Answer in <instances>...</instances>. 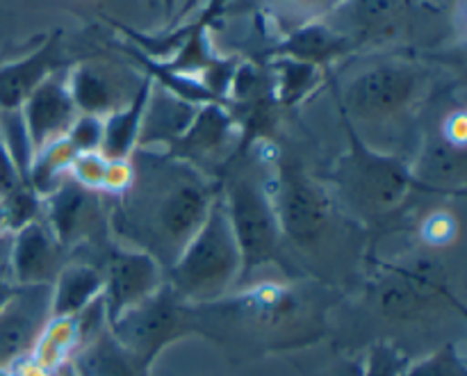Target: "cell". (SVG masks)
<instances>
[{
  "mask_svg": "<svg viewBox=\"0 0 467 376\" xmlns=\"http://www.w3.org/2000/svg\"><path fill=\"white\" fill-rule=\"evenodd\" d=\"M132 183L112 199L108 224L119 245L146 251L167 269L203 224L219 181L160 149L130 155Z\"/></svg>",
  "mask_w": 467,
  "mask_h": 376,
  "instance_id": "cell-1",
  "label": "cell"
},
{
  "mask_svg": "<svg viewBox=\"0 0 467 376\" xmlns=\"http://www.w3.org/2000/svg\"><path fill=\"white\" fill-rule=\"evenodd\" d=\"M267 144L240 151L219 176V194L242 256V278L281 263L283 235L272 201V162L265 160Z\"/></svg>",
  "mask_w": 467,
  "mask_h": 376,
  "instance_id": "cell-2",
  "label": "cell"
},
{
  "mask_svg": "<svg viewBox=\"0 0 467 376\" xmlns=\"http://www.w3.org/2000/svg\"><path fill=\"white\" fill-rule=\"evenodd\" d=\"M340 121L349 141V149L337 160L331 173L333 190L340 205L356 219L365 222L397 213L401 204L420 190L409 160L390 151L374 149L345 119Z\"/></svg>",
  "mask_w": 467,
  "mask_h": 376,
  "instance_id": "cell-3",
  "label": "cell"
},
{
  "mask_svg": "<svg viewBox=\"0 0 467 376\" xmlns=\"http://www.w3.org/2000/svg\"><path fill=\"white\" fill-rule=\"evenodd\" d=\"M164 277L182 301L199 308L222 301L233 286L240 283V246L233 235L222 194L213 201L199 231L192 235Z\"/></svg>",
  "mask_w": 467,
  "mask_h": 376,
  "instance_id": "cell-4",
  "label": "cell"
},
{
  "mask_svg": "<svg viewBox=\"0 0 467 376\" xmlns=\"http://www.w3.org/2000/svg\"><path fill=\"white\" fill-rule=\"evenodd\" d=\"M427 68L404 59H383L356 73L337 91V112L358 135L406 121L429 89Z\"/></svg>",
  "mask_w": 467,
  "mask_h": 376,
  "instance_id": "cell-5",
  "label": "cell"
},
{
  "mask_svg": "<svg viewBox=\"0 0 467 376\" xmlns=\"http://www.w3.org/2000/svg\"><path fill=\"white\" fill-rule=\"evenodd\" d=\"M109 331L150 374L169 347L185 338L205 336L199 306L182 301L169 287V283H164L155 295L137 304L135 308L112 319Z\"/></svg>",
  "mask_w": 467,
  "mask_h": 376,
  "instance_id": "cell-6",
  "label": "cell"
},
{
  "mask_svg": "<svg viewBox=\"0 0 467 376\" xmlns=\"http://www.w3.org/2000/svg\"><path fill=\"white\" fill-rule=\"evenodd\" d=\"M272 201L283 240L299 249H315L331 224V194L299 162L272 158Z\"/></svg>",
  "mask_w": 467,
  "mask_h": 376,
  "instance_id": "cell-7",
  "label": "cell"
},
{
  "mask_svg": "<svg viewBox=\"0 0 467 376\" xmlns=\"http://www.w3.org/2000/svg\"><path fill=\"white\" fill-rule=\"evenodd\" d=\"M379 310L397 322H415L445 306L461 308L433 260L395 265L374 292Z\"/></svg>",
  "mask_w": 467,
  "mask_h": 376,
  "instance_id": "cell-8",
  "label": "cell"
},
{
  "mask_svg": "<svg viewBox=\"0 0 467 376\" xmlns=\"http://www.w3.org/2000/svg\"><path fill=\"white\" fill-rule=\"evenodd\" d=\"M240 151V131L223 103L199 105L190 126L167 149L173 158L192 164L208 178L219 181L223 169Z\"/></svg>",
  "mask_w": 467,
  "mask_h": 376,
  "instance_id": "cell-9",
  "label": "cell"
},
{
  "mask_svg": "<svg viewBox=\"0 0 467 376\" xmlns=\"http://www.w3.org/2000/svg\"><path fill=\"white\" fill-rule=\"evenodd\" d=\"M100 272H103L100 299L109 322L149 299L167 283L164 267L153 256L126 245H117L108 251Z\"/></svg>",
  "mask_w": 467,
  "mask_h": 376,
  "instance_id": "cell-10",
  "label": "cell"
},
{
  "mask_svg": "<svg viewBox=\"0 0 467 376\" xmlns=\"http://www.w3.org/2000/svg\"><path fill=\"white\" fill-rule=\"evenodd\" d=\"M410 12L413 0H342L322 21L360 50L395 41L409 26Z\"/></svg>",
  "mask_w": 467,
  "mask_h": 376,
  "instance_id": "cell-11",
  "label": "cell"
},
{
  "mask_svg": "<svg viewBox=\"0 0 467 376\" xmlns=\"http://www.w3.org/2000/svg\"><path fill=\"white\" fill-rule=\"evenodd\" d=\"M50 319V286L14 287L0 308V370L30 356Z\"/></svg>",
  "mask_w": 467,
  "mask_h": 376,
  "instance_id": "cell-12",
  "label": "cell"
},
{
  "mask_svg": "<svg viewBox=\"0 0 467 376\" xmlns=\"http://www.w3.org/2000/svg\"><path fill=\"white\" fill-rule=\"evenodd\" d=\"M103 213V194L85 190L71 178L41 196V219L67 251L94 235Z\"/></svg>",
  "mask_w": 467,
  "mask_h": 376,
  "instance_id": "cell-13",
  "label": "cell"
},
{
  "mask_svg": "<svg viewBox=\"0 0 467 376\" xmlns=\"http://www.w3.org/2000/svg\"><path fill=\"white\" fill-rule=\"evenodd\" d=\"M32 158L46 146L62 140L78 119V108L67 87V68L41 82L18 110Z\"/></svg>",
  "mask_w": 467,
  "mask_h": 376,
  "instance_id": "cell-14",
  "label": "cell"
},
{
  "mask_svg": "<svg viewBox=\"0 0 467 376\" xmlns=\"http://www.w3.org/2000/svg\"><path fill=\"white\" fill-rule=\"evenodd\" d=\"M144 76L130 78V73L109 64L82 62L67 68V87L78 112L105 119L132 100Z\"/></svg>",
  "mask_w": 467,
  "mask_h": 376,
  "instance_id": "cell-15",
  "label": "cell"
},
{
  "mask_svg": "<svg viewBox=\"0 0 467 376\" xmlns=\"http://www.w3.org/2000/svg\"><path fill=\"white\" fill-rule=\"evenodd\" d=\"M67 263L68 251L59 245L44 219H35L12 233L7 274L16 287L50 286Z\"/></svg>",
  "mask_w": 467,
  "mask_h": 376,
  "instance_id": "cell-16",
  "label": "cell"
},
{
  "mask_svg": "<svg viewBox=\"0 0 467 376\" xmlns=\"http://www.w3.org/2000/svg\"><path fill=\"white\" fill-rule=\"evenodd\" d=\"M68 68L62 35L53 32L35 53L0 67V112H18L27 96L55 73Z\"/></svg>",
  "mask_w": 467,
  "mask_h": 376,
  "instance_id": "cell-17",
  "label": "cell"
},
{
  "mask_svg": "<svg viewBox=\"0 0 467 376\" xmlns=\"http://www.w3.org/2000/svg\"><path fill=\"white\" fill-rule=\"evenodd\" d=\"M410 164L415 183L422 192H436V194H454L465 190L467 176V153L465 146H456L438 135L424 141L422 151L415 155Z\"/></svg>",
  "mask_w": 467,
  "mask_h": 376,
  "instance_id": "cell-18",
  "label": "cell"
},
{
  "mask_svg": "<svg viewBox=\"0 0 467 376\" xmlns=\"http://www.w3.org/2000/svg\"><path fill=\"white\" fill-rule=\"evenodd\" d=\"M351 53H356V48L345 35L333 30L328 23L315 21L281 37L278 46L267 57H292L306 64H315L319 68H328L337 59Z\"/></svg>",
  "mask_w": 467,
  "mask_h": 376,
  "instance_id": "cell-19",
  "label": "cell"
},
{
  "mask_svg": "<svg viewBox=\"0 0 467 376\" xmlns=\"http://www.w3.org/2000/svg\"><path fill=\"white\" fill-rule=\"evenodd\" d=\"M196 108L199 105L185 103V100L176 99V96L169 94V91H164L162 87L153 82V91H150L149 105H146L137 149L167 151L190 126Z\"/></svg>",
  "mask_w": 467,
  "mask_h": 376,
  "instance_id": "cell-20",
  "label": "cell"
},
{
  "mask_svg": "<svg viewBox=\"0 0 467 376\" xmlns=\"http://www.w3.org/2000/svg\"><path fill=\"white\" fill-rule=\"evenodd\" d=\"M103 295V272L91 263H67L50 283V318H76Z\"/></svg>",
  "mask_w": 467,
  "mask_h": 376,
  "instance_id": "cell-21",
  "label": "cell"
},
{
  "mask_svg": "<svg viewBox=\"0 0 467 376\" xmlns=\"http://www.w3.org/2000/svg\"><path fill=\"white\" fill-rule=\"evenodd\" d=\"M150 91H153V78L146 76L140 89L132 96L128 105L103 119V141H100V155L109 162L114 160H130V155L140 144L141 121H144L146 105H149Z\"/></svg>",
  "mask_w": 467,
  "mask_h": 376,
  "instance_id": "cell-22",
  "label": "cell"
},
{
  "mask_svg": "<svg viewBox=\"0 0 467 376\" xmlns=\"http://www.w3.org/2000/svg\"><path fill=\"white\" fill-rule=\"evenodd\" d=\"M68 365L76 376H153L114 338L109 327L85 342Z\"/></svg>",
  "mask_w": 467,
  "mask_h": 376,
  "instance_id": "cell-23",
  "label": "cell"
},
{
  "mask_svg": "<svg viewBox=\"0 0 467 376\" xmlns=\"http://www.w3.org/2000/svg\"><path fill=\"white\" fill-rule=\"evenodd\" d=\"M267 68L272 73L274 94H276L281 110H290L304 103L327 80V68L292 57H269Z\"/></svg>",
  "mask_w": 467,
  "mask_h": 376,
  "instance_id": "cell-24",
  "label": "cell"
},
{
  "mask_svg": "<svg viewBox=\"0 0 467 376\" xmlns=\"http://www.w3.org/2000/svg\"><path fill=\"white\" fill-rule=\"evenodd\" d=\"M78 347H80V333H78L76 318H50L32 347L30 359L46 374H53L73 359Z\"/></svg>",
  "mask_w": 467,
  "mask_h": 376,
  "instance_id": "cell-25",
  "label": "cell"
},
{
  "mask_svg": "<svg viewBox=\"0 0 467 376\" xmlns=\"http://www.w3.org/2000/svg\"><path fill=\"white\" fill-rule=\"evenodd\" d=\"M260 14L276 27L281 37L308 26V23L322 21L328 12L337 7L342 0H254Z\"/></svg>",
  "mask_w": 467,
  "mask_h": 376,
  "instance_id": "cell-26",
  "label": "cell"
},
{
  "mask_svg": "<svg viewBox=\"0 0 467 376\" xmlns=\"http://www.w3.org/2000/svg\"><path fill=\"white\" fill-rule=\"evenodd\" d=\"M401 376H467V365L459 345L447 342L422 359L409 360Z\"/></svg>",
  "mask_w": 467,
  "mask_h": 376,
  "instance_id": "cell-27",
  "label": "cell"
},
{
  "mask_svg": "<svg viewBox=\"0 0 467 376\" xmlns=\"http://www.w3.org/2000/svg\"><path fill=\"white\" fill-rule=\"evenodd\" d=\"M409 360V356L392 342H374L365 354L360 376H401Z\"/></svg>",
  "mask_w": 467,
  "mask_h": 376,
  "instance_id": "cell-28",
  "label": "cell"
},
{
  "mask_svg": "<svg viewBox=\"0 0 467 376\" xmlns=\"http://www.w3.org/2000/svg\"><path fill=\"white\" fill-rule=\"evenodd\" d=\"M64 140L71 144V149L80 153H100V141H103V119L91 117V114H78L73 126L64 135Z\"/></svg>",
  "mask_w": 467,
  "mask_h": 376,
  "instance_id": "cell-29",
  "label": "cell"
},
{
  "mask_svg": "<svg viewBox=\"0 0 467 376\" xmlns=\"http://www.w3.org/2000/svg\"><path fill=\"white\" fill-rule=\"evenodd\" d=\"M105 172H108V160L100 153H80L73 158L68 167V178L76 181L78 185L91 192H103Z\"/></svg>",
  "mask_w": 467,
  "mask_h": 376,
  "instance_id": "cell-30",
  "label": "cell"
},
{
  "mask_svg": "<svg viewBox=\"0 0 467 376\" xmlns=\"http://www.w3.org/2000/svg\"><path fill=\"white\" fill-rule=\"evenodd\" d=\"M299 376H360L363 370V359L356 356H336L327 359L322 365H301L292 360Z\"/></svg>",
  "mask_w": 467,
  "mask_h": 376,
  "instance_id": "cell-31",
  "label": "cell"
},
{
  "mask_svg": "<svg viewBox=\"0 0 467 376\" xmlns=\"http://www.w3.org/2000/svg\"><path fill=\"white\" fill-rule=\"evenodd\" d=\"M422 240L429 246H447L459 233V224L445 210H438V213L429 214L422 224Z\"/></svg>",
  "mask_w": 467,
  "mask_h": 376,
  "instance_id": "cell-32",
  "label": "cell"
},
{
  "mask_svg": "<svg viewBox=\"0 0 467 376\" xmlns=\"http://www.w3.org/2000/svg\"><path fill=\"white\" fill-rule=\"evenodd\" d=\"M132 183V164L130 160H114L109 162L108 160V172H105L103 181V192L100 194L109 196V199H117L123 192L130 187Z\"/></svg>",
  "mask_w": 467,
  "mask_h": 376,
  "instance_id": "cell-33",
  "label": "cell"
},
{
  "mask_svg": "<svg viewBox=\"0 0 467 376\" xmlns=\"http://www.w3.org/2000/svg\"><path fill=\"white\" fill-rule=\"evenodd\" d=\"M441 135L456 146L467 144V117L463 110H456V112L447 114L445 121H442Z\"/></svg>",
  "mask_w": 467,
  "mask_h": 376,
  "instance_id": "cell-34",
  "label": "cell"
},
{
  "mask_svg": "<svg viewBox=\"0 0 467 376\" xmlns=\"http://www.w3.org/2000/svg\"><path fill=\"white\" fill-rule=\"evenodd\" d=\"M23 176L18 173V169L14 167L12 158H9L7 149H5L3 140H0V199L5 194H9L12 190H16L18 185H23Z\"/></svg>",
  "mask_w": 467,
  "mask_h": 376,
  "instance_id": "cell-35",
  "label": "cell"
},
{
  "mask_svg": "<svg viewBox=\"0 0 467 376\" xmlns=\"http://www.w3.org/2000/svg\"><path fill=\"white\" fill-rule=\"evenodd\" d=\"M14 283H12V278H9V274L5 272H0V308H3V304L5 301L9 299V297H12V292H14Z\"/></svg>",
  "mask_w": 467,
  "mask_h": 376,
  "instance_id": "cell-36",
  "label": "cell"
},
{
  "mask_svg": "<svg viewBox=\"0 0 467 376\" xmlns=\"http://www.w3.org/2000/svg\"><path fill=\"white\" fill-rule=\"evenodd\" d=\"M50 376H76V372H73V370H71V365H64V368H59L57 370V372H53V374H50Z\"/></svg>",
  "mask_w": 467,
  "mask_h": 376,
  "instance_id": "cell-37",
  "label": "cell"
},
{
  "mask_svg": "<svg viewBox=\"0 0 467 376\" xmlns=\"http://www.w3.org/2000/svg\"><path fill=\"white\" fill-rule=\"evenodd\" d=\"M0 233H5V228H3V210H0Z\"/></svg>",
  "mask_w": 467,
  "mask_h": 376,
  "instance_id": "cell-38",
  "label": "cell"
},
{
  "mask_svg": "<svg viewBox=\"0 0 467 376\" xmlns=\"http://www.w3.org/2000/svg\"><path fill=\"white\" fill-rule=\"evenodd\" d=\"M167 3H169V5H171V0H167Z\"/></svg>",
  "mask_w": 467,
  "mask_h": 376,
  "instance_id": "cell-39",
  "label": "cell"
}]
</instances>
